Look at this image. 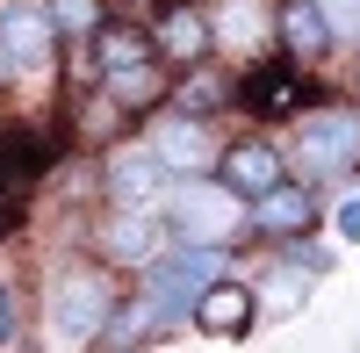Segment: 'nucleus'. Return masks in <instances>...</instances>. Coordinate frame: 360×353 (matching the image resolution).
<instances>
[{
	"label": "nucleus",
	"instance_id": "nucleus-23",
	"mask_svg": "<svg viewBox=\"0 0 360 353\" xmlns=\"http://www.w3.org/2000/svg\"><path fill=\"white\" fill-rule=\"evenodd\" d=\"M281 245H288V267H303L310 281L332 274V245H303V231H295V238H281Z\"/></svg>",
	"mask_w": 360,
	"mask_h": 353
},
{
	"label": "nucleus",
	"instance_id": "nucleus-14",
	"mask_svg": "<svg viewBox=\"0 0 360 353\" xmlns=\"http://www.w3.org/2000/svg\"><path fill=\"white\" fill-rule=\"evenodd\" d=\"M274 37H281V51L303 65V58H324L332 51V22L317 15V0H288V8L274 15Z\"/></svg>",
	"mask_w": 360,
	"mask_h": 353
},
{
	"label": "nucleus",
	"instance_id": "nucleus-2",
	"mask_svg": "<svg viewBox=\"0 0 360 353\" xmlns=\"http://www.w3.org/2000/svg\"><path fill=\"white\" fill-rule=\"evenodd\" d=\"M137 274H144V296L159 303V317H166V325H180V317H195L202 288L231 274V252H224V245H195V238H180V252L144 259Z\"/></svg>",
	"mask_w": 360,
	"mask_h": 353
},
{
	"label": "nucleus",
	"instance_id": "nucleus-12",
	"mask_svg": "<svg viewBox=\"0 0 360 353\" xmlns=\"http://www.w3.org/2000/svg\"><path fill=\"white\" fill-rule=\"evenodd\" d=\"M195 317H202L209 332H224V339H231V332H245L252 317H259V288H245L238 274H224V281H209V288H202Z\"/></svg>",
	"mask_w": 360,
	"mask_h": 353
},
{
	"label": "nucleus",
	"instance_id": "nucleus-8",
	"mask_svg": "<svg viewBox=\"0 0 360 353\" xmlns=\"http://www.w3.org/2000/svg\"><path fill=\"white\" fill-rule=\"evenodd\" d=\"M144 144H152V152H159V159H166L173 173H209V166L224 159V144L209 137V123H202V115H188V108L159 115V123H152V137H144Z\"/></svg>",
	"mask_w": 360,
	"mask_h": 353
},
{
	"label": "nucleus",
	"instance_id": "nucleus-10",
	"mask_svg": "<svg viewBox=\"0 0 360 353\" xmlns=\"http://www.w3.org/2000/svg\"><path fill=\"white\" fill-rule=\"evenodd\" d=\"M266 37H274V8H266V0H217V8H209V44L217 51L259 58Z\"/></svg>",
	"mask_w": 360,
	"mask_h": 353
},
{
	"label": "nucleus",
	"instance_id": "nucleus-9",
	"mask_svg": "<svg viewBox=\"0 0 360 353\" xmlns=\"http://www.w3.org/2000/svg\"><path fill=\"white\" fill-rule=\"evenodd\" d=\"M101 252L115 259V267H144V259H159L166 252V217L159 210H108Z\"/></svg>",
	"mask_w": 360,
	"mask_h": 353
},
{
	"label": "nucleus",
	"instance_id": "nucleus-26",
	"mask_svg": "<svg viewBox=\"0 0 360 353\" xmlns=\"http://www.w3.org/2000/svg\"><path fill=\"white\" fill-rule=\"evenodd\" d=\"M339 238H360V195L339 202Z\"/></svg>",
	"mask_w": 360,
	"mask_h": 353
},
{
	"label": "nucleus",
	"instance_id": "nucleus-11",
	"mask_svg": "<svg viewBox=\"0 0 360 353\" xmlns=\"http://www.w3.org/2000/svg\"><path fill=\"white\" fill-rule=\"evenodd\" d=\"M266 238H295V231H310L317 224V195L310 181H274V188H259L252 195V210H245Z\"/></svg>",
	"mask_w": 360,
	"mask_h": 353
},
{
	"label": "nucleus",
	"instance_id": "nucleus-21",
	"mask_svg": "<svg viewBox=\"0 0 360 353\" xmlns=\"http://www.w3.org/2000/svg\"><path fill=\"white\" fill-rule=\"evenodd\" d=\"M173 94H180V108H188V115H209V108H224V101H231V86H224L217 72H195L188 86H173Z\"/></svg>",
	"mask_w": 360,
	"mask_h": 353
},
{
	"label": "nucleus",
	"instance_id": "nucleus-6",
	"mask_svg": "<svg viewBox=\"0 0 360 353\" xmlns=\"http://www.w3.org/2000/svg\"><path fill=\"white\" fill-rule=\"evenodd\" d=\"M0 51L15 72H44L58 58V22L51 0H0Z\"/></svg>",
	"mask_w": 360,
	"mask_h": 353
},
{
	"label": "nucleus",
	"instance_id": "nucleus-22",
	"mask_svg": "<svg viewBox=\"0 0 360 353\" xmlns=\"http://www.w3.org/2000/svg\"><path fill=\"white\" fill-rule=\"evenodd\" d=\"M317 15L332 22V44H360V0H317Z\"/></svg>",
	"mask_w": 360,
	"mask_h": 353
},
{
	"label": "nucleus",
	"instance_id": "nucleus-19",
	"mask_svg": "<svg viewBox=\"0 0 360 353\" xmlns=\"http://www.w3.org/2000/svg\"><path fill=\"white\" fill-rule=\"evenodd\" d=\"M51 22H58V37H94L101 29V0H51Z\"/></svg>",
	"mask_w": 360,
	"mask_h": 353
},
{
	"label": "nucleus",
	"instance_id": "nucleus-15",
	"mask_svg": "<svg viewBox=\"0 0 360 353\" xmlns=\"http://www.w3.org/2000/svg\"><path fill=\"white\" fill-rule=\"evenodd\" d=\"M44 166H51V144L37 130H8L0 137V195H29Z\"/></svg>",
	"mask_w": 360,
	"mask_h": 353
},
{
	"label": "nucleus",
	"instance_id": "nucleus-3",
	"mask_svg": "<svg viewBox=\"0 0 360 353\" xmlns=\"http://www.w3.org/2000/svg\"><path fill=\"white\" fill-rule=\"evenodd\" d=\"M238 224H245V195H238L231 181H209V173H180L173 181V195H166V231L173 238L224 245Z\"/></svg>",
	"mask_w": 360,
	"mask_h": 353
},
{
	"label": "nucleus",
	"instance_id": "nucleus-4",
	"mask_svg": "<svg viewBox=\"0 0 360 353\" xmlns=\"http://www.w3.org/2000/svg\"><path fill=\"white\" fill-rule=\"evenodd\" d=\"M295 173L310 188H332L346 173H360V108H317L295 130Z\"/></svg>",
	"mask_w": 360,
	"mask_h": 353
},
{
	"label": "nucleus",
	"instance_id": "nucleus-7",
	"mask_svg": "<svg viewBox=\"0 0 360 353\" xmlns=\"http://www.w3.org/2000/svg\"><path fill=\"white\" fill-rule=\"evenodd\" d=\"M303 94H310V86H303V72H295V58H266L259 51L231 101L245 115H259V123H274V115H303Z\"/></svg>",
	"mask_w": 360,
	"mask_h": 353
},
{
	"label": "nucleus",
	"instance_id": "nucleus-25",
	"mask_svg": "<svg viewBox=\"0 0 360 353\" xmlns=\"http://www.w3.org/2000/svg\"><path fill=\"white\" fill-rule=\"evenodd\" d=\"M22 210H29V195H0V238L22 231Z\"/></svg>",
	"mask_w": 360,
	"mask_h": 353
},
{
	"label": "nucleus",
	"instance_id": "nucleus-1",
	"mask_svg": "<svg viewBox=\"0 0 360 353\" xmlns=\"http://www.w3.org/2000/svg\"><path fill=\"white\" fill-rule=\"evenodd\" d=\"M108 317H115V281H108V267H58V274H51V296H44L51 346H94Z\"/></svg>",
	"mask_w": 360,
	"mask_h": 353
},
{
	"label": "nucleus",
	"instance_id": "nucleus-24",
	"mask_svg": "<svg viewBox=\"0 0 360 353\" xmlns=\"http://www.w3.org/2000/svg\"><path fill=\"white\" fill-rule=\"evenodd\" d=\"M22 339V310H15V288H0V346Z\"/></svg>",
	"mask_w": 360,
	"mask_h": 353
},
{
	"label": "nucleus",
	"instance_id": "nucleus-17",
	"mask_svg": "<svg viewBox=\"0 0 360 353\" xmlns=\"http://www.w3.org/2000/svg\"><path fill=\"white\" fill-rule=\"evenodd\" d=\"M101 94L123 108V115H137V108H152L159 94H166V72L152 65V58H137V65H115V72H101Z\"/></svg>",
	"mask_w": 360,
	"mask_h": 353
},
{
	"label": "nucleus",
	"instance_id": "nucleus-16",
	"mask_svg": "<svg viewBox=\"0 0 360 353\" xmlns=\"http://www.w3.org/2000/svg\"><path fill=\"white\" fill-rule=\"evenodd\" d=\"M202 51H209V15L202 8H173L152 37V58H173V65H195Z\"/></svg>",
	"mask_w": 360,
	"mask_h": 353
},
{
	"label": "nucleus",
	"instance_id": "nucleus-5",
	"mask_svg": "<svg viewBox=\"0 0 360 353\" xmlns=\"http://www.w3.org/2000/svg\"><path fill=\"white\" fill-rule=\"evenodd\" d=\"M173 181H180V173L152 152V144H123V152L108 159V202H115V210H159L166 217Z\"/></svg>",
	"mask_w": 360,
	"mask_h": 353
},
{
	"label": "nucleus",
	"instance_id": "nucleus-18",
	"mask_svg": "<svg viewBox=\"0 0 360 353\" xmlns=\"http://www.w3.org/2000/svg\"><path fill=\"white\" fill-rule=\"evenodd\" d=\"M137 58H152V37H144V29H94V72L137 65Z\"/></svg>",
	"mask_w": 360,
	"mask_h": 353
},
{
	"label": "nucleus",
	"instance_id": "nucleus-13",
	"mask_svg": "<svg viewBox=\"0 0 360 353\" xmlns=\"http://www.w3.org/2000/svg\"><path fill=\"white\" fill-rule=\"evenodd\" d=\"M224 181L238 188V195H259V188H274L281 181V152H274V144H266V137H245V144H224Z\"/></svg>",
	"mask_w": 360,
	"mask_h": 353
},
{
	"label": "nucleus",
	"instance_id": "nucleus-20",
	"mask_svg": "<svg viewBox=\"0 0 360 353\" xmlns=\"http://www.w3.org/2000/svg\"><path fill=\"white\" fill-rule=\"evenodd\" d=\"M303 288H310V274L281 259V274H266V288H259V310H295V303H303Z\"/></svg>",
	"mask_w": 360,
	"mask_h": 353
}]
</instances>
